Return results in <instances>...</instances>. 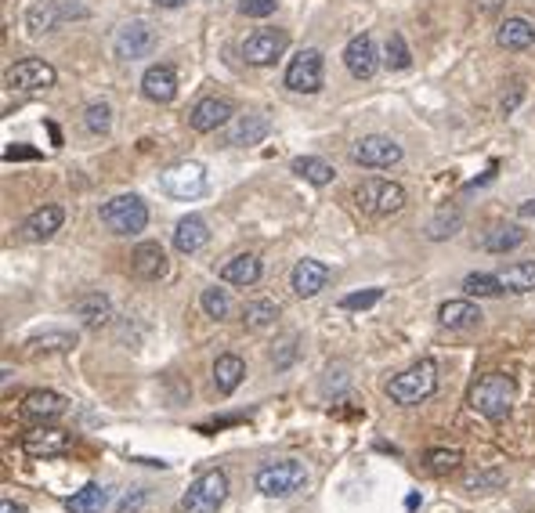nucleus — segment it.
Here are the masks:
<instances>
[{
    "label": "nucleus",
    "mask_w": 535,
    "mask_h": 513,
    "mask_svg": "<svg viewBox=\"0 0 535 513\" xmlns=\"http://www.w3.org/2000/svg\"><path fill=\"white\" fill-rule=\"evenodd\" d=\"M513 401H517V383H513V376H506V373H488V376H481V380L474 383V391H470L474 412H481V416L492 419V423L506 419L510 409H513Z\"/></svg>",
    "instance_id": "obj_1"
},
{
    "label": "nucleus",
    "mask_w": 535,
    "mask_h": 513,
    "mask_svg": "<svg viewBox=\"0 0 535 513\" xmlns=\"http://www.w3.org/2000/svg\"><path fill=\"white\" fill-rule=\"evenodd\" d=\"M308 484V470L301 459H276V463H264L257 473H253V488L268 499H286V495H297L301 488Z\"/></svg>",
    "instance_id": "obj_2"
},
{
    "label": "nucleus",
    "mask_w": 535,
    "mask_h": 513,
    "mask_svg": "<svg viewBox=\"0 0 535 513\" xmlns=\"http://www.w3.org/2000/svg\"><path fill=\"white\" fill-rule=\"evenodd\" d=\"M434 391H438V365H434L431 358H420L416 365H409L405 373H398V376L387 383V394H391V401H398V405H420V401H427Z\"/></svg>",
    "instance_id": "obj_3"
},
{
    "label": "nucleus",
    "mask_w": 535,
    "mask_h": 513,
    "mask_svg": "<svg viewBox=\"0 0 535 513\" xmlns=\"http://www.w3.org/2000/svg\"><path fill=\"white\" fill-rule=\"evenodd\" d=\"M102 224L113 231V235H138L149 228V206L141 195L127 192V195H113L102 210H98Z\"/></svg>",
    "instance_id": "obj_4"
},
{
    "label": "nucleus",
    "mask_w": 535,
    "mask_h": 513,
    "mask_svg": "<svg viewBox=\"0 0 535 513\" xmlns=\"http://www.w3.org/2000/svg\"><path fill=\"white\" fill-rule=\"evenodd\" d=\"M355 202L362 213L369 217H391L405 206V188L398 181H384V177H369L355 188Z\"/></svg>",
    "instance_id": "obj_5"
},
{
    "label": "nucleus",
    "mask_w": 535,
    "mask_h": 513,
    "mask_svg": "<svg viewBox=\"0 0 535 513\" xmlns=\"http://www.w3.org/2000/svg\"><path fill=\"white\" fill-rule=\"evenodd\" d=\"M224 499H228V473L210 470L188 484V491L181 495V513H217Z\"/></svg>",
    "instance_id": "obj_6"
},
{
    "label": "nucleus",
    "mask_w": 535,
    "mask_h": 513,
    "mask_svg": "<svg viewBox=\"0 0 535 513\" xmlns=\"http://www.w3.org/2000/svg\"><path fill=\"white\" fill-rule=\"evenodd\" d=\"M91 12L84 4H77V0H41V4H33L26 12V26L33 37L41 33H55L59 26L73 22V19H87Z\"/></svg>",
    "instance_id": "obj_7"
},
{
    "label": "nucleus",
    "mask_w": 535,
    "mask_h": 513,
    "mask_svg": "<svg viewBox=\"0 0 535 513\" xmlns=\"http://www.w3.org/2000/svg\"><path fill=\"white\" fill-rule=\"evenodd\" d=\"M326 84V62L322 51L304 48L301 55H294V62L286 66V87L294 94H319Z\"/></svg>",
    "instance_id": "obj_8"
},
{
    "label": "nucleus",
    "mask_w": 535,
    "mask_h": 513,
    "mask_svg": "<svg viewBox=\"0 0 535 513\" xmlns=\"http://www.w3.org/2000/svg\"><path fill=\"white\" fill-rule=\"evenodd\" d=\"M156 44H159V33H156L149 22H141V19L123 22V26L116 30V37H113V51H116L123 62L149 58V55L156 51Z\"/></svg>",
    "instance_id": "obj_9"
},
{
    "label": "nucleus",
    "mask_w": 535,
    "mask_h": 513,
    "mask_svg": "<svg viewBox=\"0 0 535 513\" xmlns=\"http://www.w3.org/2000/svg\"><path fill=\"white\" fill-rule=\"evenodd\" d=\"M351 159L358 166H369V170H387V166L402 163V145L387 134H366L351 145Z\"/></svg>",
    "instance_id": "obj_10"
},
{
    "label": "nucleus",
    "mask_w": 535,
    "mask_h": 513,
    "mask_svg": "<svg viewBox=\"0 0 535 513\" xmlns=\"http://www.w3.org/2000/svg\"><path fill=\"white\" fill-rule=\"evenodd\" d=\"M290 37L283 30H253L246 40H242V58L249 66H276L286 51Z\"/></svg>",
    "instance_id": "obj_11"
},
{
    "label": "nucleus",
    "mask_w": 535,
    "mask_h": 513,
    "mask_svg": "<svg viewBox=\"0 0 535 513\" xmlns=\"http://www.w3.org/2000/svg\"><path fill=\"white\" fill-rule=\"evenodd\" d=\"M73 448V434L69 430H59V427H44L37 423L33 430L23 434V452L30 459H51V455H66Z\"/></svg>",
    "instance_id": "obj_12"
},
{
    "label": "nucleus",
    "mask_w": 535,
    "mask_h": 513,
    "mask_svg": "<svg viewBox=\"0 0 535 513\" xmlns=\"http://www.w3.org/2000/svg\"><path fill=\"white\" fill-rule=\"evenodd\" d=\"M159 184L174 199H199L206 192V170H203V163H177V166L163 170Z\"/></svg>",
    "instance_id": "obj_13"
},
{
    "label": "nucleus",
    "mask_w": 535,
    "mask_h": 513,
    "mask_svg": "<svg viewBox=\"0 0 535 513\" xmlns=\"http://www.w3.org/2000/svg\"><path fill=\"white\" fill-rule=\"evenodd\" d=\"M55 80H59V73L44 58H23L8 69V87H15V91H48V87H55Z\"/></svg>",
    "instance_id": "obj_14"
},
{
    "label": "nucleus",
    "mask_w": 535,
    "mask_h": 513,
    "mask_svg": "<svg viewBox=\"0 0 535 513\" xmlns=\"http://www.w3.org/2000/svg\"><path fill=\"white\" fill-rule=\"evenodd\" d=\"M344 66L355 80H373L380 69V55H376V40L369 33L351 37V44L344 48Z\"/></svg>",
    "instance_id": "obj_15"
},
{
    "label": "nucleus",
    "mask_w": 535,
    "mask_h": 513,
    "mask_svg": "<svg viewBox=\"0 0 535 513\" xmlns=\"http://www.w3.org/2000/svg\"><path fill=\"white\" fill-rule=\"evenodd\" d=\"M62 224H66V210H62V206H55V202L37 206V210L23 220V238H26V242H48V238L59 235Z\"/></svg>",
    "instance_id": "obj_16"
},
{
    "label": "nucleus",
    "mask_w": 535,
    "mask_h": 513,
    "mask_svg": "<svg viewBox=\"0 0 535 513\" xmlns=\"http://www.w3.org/2000/svg\"><path fill=\"white\" fill-rule=\"evenodd\" d=\"M290 286L297 297H319L326 286H330V268L322 261H315V256H304V261L294 265V275H290Z\"/></svg>",
    "instance_id": "obj_17"
},
{
    "label": "nucleus",
    "mask_w": 535,
    "mask_h": 513,
    "mask_svg": "<svg viewBox=\"0 0 535 513\" xmlns=\"http://www.w3.org/2000/svg\"><path fill=\"white\" fill-rule=\"evenodd\" d=\"M231 102H224V98H203V102H195V109L188 112V127L195 130V134H213V130H221L228 120H231Z\"/></svg>",
    "instance_id": "obj_18"
},
{
    "label": "nucleus",
    "mask_w": 535,
    "mask_h": 513,
    "mask_svg": "<svg viewBox=\"0 0 535 513\" xmlns=\"http://www.w3.org/2000/svg\"><path fill=\"white\" fill-rule=\"evenodd\" d=\"M141 94L156 105H170L177 98V73L174 66H149L141 76Z\"/></svg>",
    "instance_id": "obj_19"
},
{
    "label": "nucleus",
    "mask_w": 535,
    "mask_h": 513,
    "mask_svg": "<svg viewBox=\"0 0 535 513\" xmlns=\"http://www.w3.org/2000/svg\"><path fill=\"white\" fill-rule=\"evenodd\" d=\"M131 268L138 279L145 283H159L167 275V253L159 242H138L134 253H131Z\"/></svg>",
    "instance_id": "obj_20"
},
{
    "label": "nucleus",
    "mask_w": 535,
    "mask_h": 513,
    "mask_svg": "<svg viewBox=\"0 0 535 513\" xmlns=\"http://www.w3.org/2000/svg\"><path fill=\"white\" fill-rule=\"evenodd\" d=\"M268 130H272V120L260 112H246V116L231 120V127L224 130V145H257L268 138Z\"/></svg>",
    "instance_id": "obj_21"
},
{
    "label": "nucleus",
    "mask_w": 535,
    "mask_h": 513,
    "mask_svg": "<svg viewBox=\"0 0 535 513\" xmlns=\"http://www.w3.org/2000/svg\"><path fill=\"white\" fill-rule=\"evenodd\" d=\"M66 409H69V401L62 394H55V391H30L19 412H23V419L44 423V419H59Z\"/></svg>",
    "instance_id": "obj_22"
},
{
    "label": "nucleus",
    "mask_w": 535,
    "mask_h": 513,
    "mask_svg": "<svg viewBox=\"0 0 535 513\" xmlns=\"http://www.w3.org/2000/svg\"><path fill=\"white\" fill-rule=\"evenodd\" d=\"M210 242V228H206V220L199 217V213H188V217H181L177 220V228H174V249L177 253H199L203 246Z\"/></svg>",
    "instance_id": "obj_23"
},
{
    "label": "nucleus",
    "mask_w": 535,
    "mask_h": 513,
    "mask_svg": "<svg viewBox=\"0 0 535 513\" xmlns=\"http://www.w3.org/2000/svg\"><path fill=\"white\" fill-rule=\"evenodd\" d=\"M73 315L80 319L84 329H102V326L113 319V304H109L105 293H87V297H80V301L73 304Z\"/></svg>",
    "instance_id": "obj_24"
},
{
    "label": "nucleus",
    "mask_w": 535,
    "mask_h": 513,
    "mask_svg": "<svg viewBox=\"0 0 535 513\" xmlns=\"http://www.w3.org/2000/svg\"><path fill=\"white\" fill-rule=\"evenodd\" d=\"M495 44L503 51H528V48H535V26L528 19H506L495 33Z\"/></svg>",
    "instance_id": "obj_25"
},
{
    "label": "nucleus",
    "mask_w": 535,
    "mask_h": 513,
    "mask_svg": "<svg viewBox=\"0 0 535 513\" xmlns=\"http://www.w3.org/2000/svg\"><path fill=\"white\" fill-rule=\"evenodd\" d=\"M257 279H260V256H253V253H239L221 268V283H228V286H253Z\"/></svg>",
    "instance_id": "obj_26"
},
{
    "label": "nucleus",
    "mask_w": 535,
    "mask_h": 513,
    "mask_svg": "<svg viewBox=\"0 0 535 513\" xmlns=\"http://www.w3.org/2000/svg\"><path fill=\"white\" fill-rule=\"evenodd\" d=\"M438 322L445 329H474L481 322V308L470 304V301H445L438 308Z\"/></svg>",
    "instance_id": "obj_27"
},
{
    "label": "nucleus",
    "mask_w": 535,
    "mask_h": 513,
    "mask_svg": "<svg viewBox=\"0 0 535 513\" xmlns=\"http://www.w3.org/2000/svg\"><path fill=\"white\" fill-rule=\"evenodd\" d=\"M524 238H528L524 228H517V224H495V228H488V231L477 238V246H481L485 253H510V249H517Z\"/></svg>",
    "instance_id": "obj_28"
},
{
    "label": "nucleus",
    "mask_w": 535,
    "mask_h": 513,
    "mask_svg": "<svg viewBox=\"0 0 535 513\" xmlns=\"http://www.w3.org/2000/svg\"><path fill=\"white\" fill-rule=\"evenodd\" d=\"M242 380H246V362L239 355H221L213 362V383H217L221 394H231Z\"/></svg>",
    "instance_id": "obj_29"
},
{
    "label": "nucleus",
    "mask_w": 535,
    "mask_h": 513,
    "mask_svg": "<svg viewBox=\"0 0 535 513\" xmlns=\"http://www.w3.org/2000/svg\"><path fill=\"white\" fill-rule=\"evenodd\" d=\"M105 502H109V488L98 484V481H91V484H84V488L66 502V509H69V513H102Z\"/></svg>",
    "instance_id": "obj_30"
},
{
    "label": "nucleus",
    "mask_w": 535,
    "mask_h": 513,
    "mask_svg": "<svg viewBox=\"0 0 535 513\" xmlns=\"http://www.w3.org/2000/svg\"><path fill=\"white\" fill-rule=\"evenodd\" d=\"M276 322H279V304H276V301L257 297V301H249V304L242 308V326L253 329V333H260V329H268V326H276Z\"/></svg>",
    "instance_id": "obj_31"
},
{
    "label": "nucleus",
    "mask_w": 535,
    "mask_h": 513,
    "mask_svg": "<svg viewBox=\"0 0 535 513\" xmlns=\"http://www.w3.org/2000/svg\"><path fill=\"white\" fill-rule=\"evenodd\" d=\"M294 174L304 177V181H312V184H319V188L337 177L333 163H326L322 156H297V159H294Z\"/></svg>",
    "instance_id": "obj_32"
},
{
    "label": "nucleus",
    "mask_w": 535,
    "mask_h": 513,
    "mask_svg": "<svg viewBox=\"0 0 535 513\" xmlns=\"http://www.w3.org/2000/svg\"><path fill=\"white\" fill-rule=\"evenodd\" d=\"M459 466H463V452L459 448H427L423 452V470L434 473V477H449Z\"/></svg>",
    "instance_id": "obj_33"
},
{
    "label": "nucleus",
    "mask_w": 535,
    "mask_h": 513,
    "mask_svg": "<svg viewBox=\"0 0 535 513\" xmlns=\"http://www.w3.org/2000/svg\"><path fill=\"white\" fill-rule=\"evenodd\" d=\"M506 293H531L535 290V261H517L510 268L499 272Z\"/></svg>",
    "instance_id": "obj_34"
},
{
    "label": "nucleus",
    "mask_w": 535,
    "mask_h": 513,
    "mask_svg": "<svg viewBox=\"0 0 535 513\" xmlns=\"http://www.w3.org/2000/svg\"><path fill=\"white\" fill-rule=\"evenodd\" d=\"M459 224H463V213H459V206H441V210L431 217V224H427V238H434V242H445V238H452V235L459 231Z\"/></svg>",
    "instance_id": "obj_35"
},
{
    "label": "nucleus",
    "mask_w": 535,
    "mask_h": 513,
    "mask_svg": "<svg viewBox=\"0 0 535 513\" xmlns=\"http://www.w3.org/2000/svg\"><path fill=\"white\" fill-rule=\"evenodd\" d=\"M463 293H467V297H503V293H506V286H503V279H499V275L474 272V275H467V279H463Z\"/></svg>",
    "instance_id": "obj_36"
},
{
    "label": "nucleus",
    "mask_w": 535,
    "mask_h": 513,
    "mask_svg": "<svg viewBox=\"0 0 535 513\" xmlns=\"http://www.w3.org/2000/svg\"><path fill=\"white\" fill-rule=\"evenodd\" d=\"M199 304H203V311H206L210 319H217V322H224V319L231 315V297H228L224 286H206L203 297H199Z\"/></svg>",
    "instance_id": "obj_37"
},
{
    "label": "nucleus",
    "mask_w": 535,
    "mask_h": 513,
    "mask_svg": "<svg viewBox=\"0 0 535 513\" xmlns=\"http://www.w3.org/2000/svg\"><path fill=\"white\" fill-rule=\"evenodd\" d=\"M384 62H387L391 73H402V69L413 66V55H409V44H405L402 33H391V37H387V55H384Z\"/></svg>",
    "instance_id": "obj_38"
},
{
    "label": "nucleus",
    "mask_w": 535,
    "mask_h": 513,
    "mask_svg": "<svg viewBox=\"0 0 535 513\" xmlns=\"http://www.w3.org/2000/svg\"><path fill=\"white\" fill-rule=\"evenodd\" d=\"M84 123L91 134H109L113 130V109L105 102H91L87 112H84Z\"/></svg>",
    "instance_id": "obj_39"
},
{
    "label": "nucleus",
    "mask_w": 535,
    "mask_h": 513,
    "mask_svg": "<svg viewBox=\"0 0 535 513\" xmlns=\"http://www.w3.org/2000/svg\"><path fill=\"white\" fill-rule=\"evenodd\" d=\"M30 344H33V347H41V351H69V347H77V337H73V333H66V329H51V333L33 337Z\"/></svg>",
    "instance_id": "obj_40"
},
{
    "label": "nucleus",
    "mask_w": 535,
    "mask_h": 513,
    "mask_svg": "<svg viewBox=\"0 0 535 513\" xmlns=\"http://www.w3.org/2000/svg\"><path fill=\"white\" fill-rule=\"evenodd\" d=\"M384 301V290H358V293H348L344 301H340V308L344 311H369L373 304H380Z\"/></svg>",
    "instance_id": "obj_41"
},
{
    "label": "nucleus",
    "mask_w": 535,
    "mask_h": 513,
    "mask_svg": "<svg viewBox=\"0 0 535 513\" xmlns=\"http://www.w3.org/2000/svg\"><path fill=\"white\" fill-rule=\"evenodd\" d=\"M503 470H485V473H474V477H467L463 481V488L467 491H495V488H503Z\"/></svg>",
    "instance_id": "obj_42"
},
{
    "label": "nucleus",
    "mask_w": 535,
    "mask_h": 513,
    "mask_svg": "<svg viewBox=\"0 0 535 513\" xmlns=\"http://www.w3.org/2000/svg\"><path fill=\"white\" fill-rule=\"evenodd\" d=\"M279 8V0H239V15L246 19H268V15H276Z\"/></svg>",
    "instance_id": "obj_43"
},
{
    "label": "nucleus",
    "mask_w": 535,
    "mask_h": 513,
    "mask_svg": "<svg viewBox=\"0 0 535 513\" xmlns=\"http://www.w3.org/2000/svg\"><path fill=\"white\" fill-rule=\"evenodd\" d=\"M297 351H301V347H297V337H286V340H283V344L272 351V362H276V369H290V365H294V358H297Z\"/></svg>",
    "instance_id": "obj_44"
},
{
    "label": "nucleus",
    "mask_w": 535,
    "mask_h": 513,
    "mask_svg": "<svg viewBox=\"0 0 535 513\" xmlns=\"http://www.w3.org/2000/svg\"><path fill=\"white\" fill-rule=\"evenodd\" d=\"M521 98H524V84H521V80H513V84H510V94H503V105H499V109H503V116H510V112L521 105Z\"/></svg>",
    "instance_id": "obj_45"
},
{
    "label": "nucleus",
    "mask_w": 535,
    "mask_h": 513,
    "mask_svg": "<svg viewBox=\"0 0 535 513\" xmlns=\"http://www.w3.org/2000/svg\"><path fill=\"white\" fill-rule=\"evenodd\" d=\"M506 4V0H474V12L477 15H492V12H499Z\"/></svg>",
    "instance_id": "obj_46"
},
{
    "label": "nucleus",
    "mask_w": 535,
    "mask_h": 513,
    "mask_svg": "<svg viewBox=\"0 0 535 513\" xmlns=\"http://www.w3.org/2000/svg\"><path fill=\"white\" fill-rule=\"evenodd\" d=\"M141 502H145V491H138V495H134V499H131V495H127V499H123V502H120V509H116V513H134V509H138V506H141Z\"/></svg>",
    "instance_id": "obj_47"
},
{
    "label": "nucleus",
    "mask_w": 535,
    "mask_h": 513,
    "mask_svg": "<svg viewBox=\"0 0 535 513\" xmlns=\"http://www.w3.org/2000/svg\"><path fill=\"white\" fill-rule=\"evenodd\" d=\"M33 148H5V159H33Z\"/></svg>",
    "instance_id": "obj_48"
},
{
    "label": "nucleus",
    "mask_w": 535,
    "mask_h": 513,
    "mask_svg": "<svg viewBox=\"0 0 535 513\" xmlns=\"http://www.w3.org/2000/svg\"><path fill=\"white\" fill-rule=\"evenodd\" d=\"M517 213H521L524 220H535V199H524V202L517 206Z\"/></svg>",
    "instance_id": "obj_49"
},
{
    "label": "nucleus",
    "mask_w": 535,
    "mask_h": 513,
    "mask_svg": "<svg viewBox=\"0 0 535 513\" xmlns=\"http://www.w3.org/2000/svg\"><path fill=\"white\" fill-rule=\"evenodd\" d=\"M0 513H26L23 506H15L12 499H5V502H0Z\"/></svg>",
    "instance_id": "obj_50"
},
{
    "label": "nucleus",
    "mask_w": 535,
    "mask_h": 513,
    "mask_svg": "<svg viewBox=\"0 0 535 513\" xmlns=\"http://www.w3.org/2000/svg\"><path fill=\"white\" fill-rule=\"evenodd\" d=\"M159 8H181V4H188V0H156Z\"/></svg>",
    "instance_id": "obj_51"
}]
</instances>
